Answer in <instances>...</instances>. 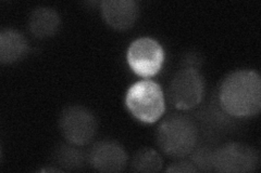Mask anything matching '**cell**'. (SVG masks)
Listing matches in <instances>:
<instances>
[{
    "instance_id": "cell-1",
    "label": "cell",
    "mask_w": 261,
    "mask_h": 173,
    "mask_svg": "<svg viewBox=\"0 0 261 173\" xmlns=\"http://www.w3.org/2000/svg\"><path fill=\"white\" fill-rule=\"evenodd\" d=\"M224 113L233 117L255 116L261 109V80L255 71L242 70L227 75L219 89Z\"/></svg>"
},
{
    "instance_id": "cell-2",
    "label": "cell",
    "mask_w": 261,
    "mask_h": 173,
    "mask_svg": "<svg viewBox=\"0 0 261 173\" xmlns=\"http://www.w3.org/2000/svg\"><path fill=\"white\" fill-rule=\"evenodd\" d=\"M198 129L195 122L183 115H173L163 120L156 132L160 150L169 157L183 158L196 147Z\"/></svg>"
},
{
    "instance_id": "cell-3",
    "label": "cell",
    "mask_w": 261,
    "mask_h": 173,
    "mask_svg": "<svg viewBox=\"0 0 261 173\" xmlns=\"http://www.w3.org/2000/svg\"><path fill=\"white\" fill-rule=\"evenodd\" d=\"M125 104L133 116L144 123H153L166 110L165 95L159 84L143 80L129 87Z\"/></svg>"
},
{
    "instance_id": "cell-4",
    "label": "cell",
    "mask_w": 261,
    "mask_h": 173,
    "mask_svg": "<svg viewBox=\"0 0 261 173\" xmlns=\"http://www.w3.org/2000/svg\"><path fill=\"white\" fill-rule=\"evenodd\" d=\"M205 93V82L196 68L179 70L171 80L169 98L177 110L187 111L200 104Z\"/></svg>"
},
{
    "instance_id": "cell-5",
    "label": "cell",
    "mask_w": 261,
    "mask_h": 173,
    "mask_svg": "<svg viewBox=\"0 0 261 173\" xmlns=\"http://www.w3.org/2000/svg\"><path fill=\"white\" fill-rule=\"evenodd\" d=\"M59 127L63 137L75 146H83L92 141L97 131L94 114L81 105L69 106L60 116Z\"/></svg>"
},
{
    "instance_id": "cell-6",
    "label": "cell",
    "mask_w": 261,
    "mask_h": 173,
    "mask_svg": "<svg viewBox=\"0 0 261 173\" xmlns=\"http://www.w3.org/2000/svg\"><path fill=\"white\" fill-rule=\"evenodd\" d=\"M165 62V51L152 38L143 37L130 44L127 50V63L136 75L149 78L160 72Z\"/></svg>"
},
{
    "instance_id": "cell-7",
    "label": "cell",
    "mask_w": 261,
    "mask_h": 173,
    "mask_svg": "<svg viewBox=\"0 0 261 173\" xmlns=\"http://www.w3.org/2000/svg\"><path fill=\"white\" fill-rule=\"evenodd\" d=\"M258 167V152L246 144L228 143L212 155V168L218 172H251Z\"/></svg>"
},
{
    "instance_id": "cell-8",
    "label": "cell",
    "mask_w": 261,
    "mask_h": 173,
    "mask_svg": "<svg viewBox=\"0 0 261 173\" xmlns=\"http://www.w3.org/2000/svg\"><path fill=\"white\" fill-rule=\"evenodd\" d=\"M92 167L100 172H120L126 167L127 155L121 144L105 140L94 145L88 156Z\"/></svg>"
},
{
    "instance_id": "cell-9",
    "label": "cell",
    "mask_w": 261,
    "mask_h": 173,
    "mask_svg": "<svg viewBox=\"0 0 261 173\" xmlns=\"http://www.w3.org/2000/svg\"><path fill=\"white\" fill-rule=\"evenodd\" d=\"M138 5L133 0H107L101 4L103 20L114 29L125 30L132 27L138 16Z\"/></svg>"
},
{
    "instance_id": "cell-10",
    "label": "cell",
    "mask_w": 261,
    "mask_h": 173,
    "mask_svg": "<svg viewBox=\"0 0 261 173\" xmlns=\"http://www.w3.org/2000/svg\"><path fill=\"white\" fill-rule=\"evenodd\" d=\"M28 51V39L22 32L11 28L0 32V61L3 64H12L22 60Z\"/></svg>"
},
{
    "instance_id": "cell-11",
    "label": "cell",
    "mask_w": 261,
    "mask_h": 173,
    "mask_svg": "<svg viewBox=\"0 0 261 173\" xmlns=\"http://www.w3.org/2000/svg\"><path fill=\"white\" fill-rule=\"evenodd\" d=\"M61 24L59 14L48 7H39L30 15L29 27L33 35L39 39L49 38L58 31Z\"/></svg>"
},
{
    "instance_id": "cell-12",
    "label": "cell",
    "mask_w": 261,
    "mask_h": 173,
    "mask_svg": "<svg viewBox=\"0 0 261 173\" xmlns=\"http://www.w3.org/2000/svg\"><path fill=\"white\" fill-rule=\"evenodd\" d=\"M53 158L57 166L67 171H75L80 170L85 166L86 156L75 145H65L62 144L56 148L54 152Z\"/></svg>"
},
{
    "instance_id": "cell-13",
    "label": "cell",
    "mask_w": 261,
    "mask_h": 173,
    "mask_svg": "<svg viewBox=\"0 0 261 173\" xmlns=\"http://www.w3.org/2000/svg\"><path fill=\"white\" fill-rule=\"evenodd\" d=\"M161 156L149 147H144L137 151L132 160V170L135 172L154 173L162 169Z\"/></svg>"
},
{
    "instance_id": "cell-14",
    "label": "cell",
    "mask_w": 261,
    "mask_h": 173,
    "mask_svg": "<svg viewBox=\"0 0 261 173\" xmlns=\"http://www.w3.org/2000/svg\"><path fill=\"white\" fill-rule=\"evenodd\" d=\"M212 155L214 151H211L208 147H200L193 154V164L197 168V170L202 171H211L212 168Z\"/></svg>"
},
{
    "instance_id": "cell-15",
    "label": "cell",
    "mask_w": 261,
    "mask_h": 173,
    "mask_svg": "<svg viewBox=\"0 0 261 173\" xmlns=\"http://www.w3.org/2000/svg\"><path fill=\"white\" fill-rule=\"evenodd\" d=\"M197 168H196L193 162L190 161H178L175 163H172L167 169V172H178V173H192L197 172Z\"/></svg>"
}]
</instances>
